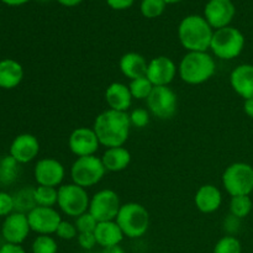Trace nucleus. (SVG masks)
Returning a JSON list of instances; mask_svg holds the SVG:
<instances>
[{"label":"nucleus","instance_id":"obj_41","mask_svg":"<svg viewBox=\"0 0 253 253\" xmlns=\"http://www.w3.org/2000/svg\"><path fill=\"white\" fill-rule=\"evenodd\" d=\"M244 111L249 118L253 119V98L246 99V100H245Z\"/></svg>","mask_w":253,"mask_h":253},{"label":"nucleus","instance_id":"obj_10","mask_svg":"<svg viewBox=\"0 0 253 253\" xmlns=\"http://www.w3.org/2000/svg\"><path fill=\"white\" fill-rule=\"evenodd\" d=\"M120 197L113 189H101L90 197L88 211L96 221H113L116 219L121 209Z\"/></svg>","mask_w":253,"mask_h":253},{"label":"nucleus","instance_id":"obj_29","mask_svg":"<svg viewBox=\"0 0 253 253\" xmlns=\"http://www.w3.org/2000/svg\"><path fill=\"white\" fill-rule=\"evenodd\" d=\"M32 253H57L58 244L52 235H39L31 246Z\"/></svg>","mask_w":253,"mask_h":253},{"label":"nucleus","instance_id":"obj_27","mask_svg":"<svg viewBox=\"0 0 253 253\" xmlns=\"http://www.w3.org/2000/svg\"><path fill=\"white\" fill-rule=\"evenodd\" d=\"M15 211L29 214L34 208H36V202L34 198V188H25L14 195Z\"/></svg>","mask_w":253,"mask_h":253},{"label":"nucleus","instance_id":"obj_22","mask_svg":"<svg viewBox=\"0 0 253 253\" xmlns=\"http://www.w3.org/2000/svg\"><path fill=\"white\" fill-rule=\"evenodd\" d=\"M147 59L137 52H127V53L123 54L119 61V68H120L121 73L130 81L145 77L146 72H147Z\"/></svg>","mask_w":253,"mask_h":253},{"label":"nucleus","instance_id":"obj_15","mask_svg":"<svg viewBox=\"0 0 253 253\" xmlns=\"http://www.w3.org/2000/svg\"><path fill=\"white\" fill-rule=\"evenodd\" d=\"M236 14V7L231 0H209L205 5L204 17L214 30L230 26Z\"/></svg>","mask_w":253,"mask_h":253},{"label":"nucleus","instance_id":"obj_23","mask_svg":"<svg viewBox=\"0 0 253 253\" xmlns=\"http://www.w3.org/2000/svg\"><path fill=\"white\" fill-rule=\"evenodd\" d=\"M100 158L106 172L111 173L123 172L131 163V153L125 146L106 148Z\"/></svg>","mask_w":253,"mask_h":253},{"label":"nucleus","instance_id":"obj_46","mask_svg":"<svg viewBox=\"0 0 253 253\" xmlns=\"http://www.w3.org/2000/svg\"><path fill=\"white\" fill-rule=\"evenodd\" d=\"M40 1H43L44 2V1H48V0H40Z\"/></svg>","mask_w":253,"mask_h":253},{"label":"nucleus","instance_id":"obj_36","mask_svg":"<svg viewBox=\"0 0 253 253\" xmlns=\"http://www.w3.org/2000/svg\"><path fill=\"white\" fill-rule=\"evenodd\" d=\"M15 211L14 197L9 193L0 192V216H9Z\"/></svg>","mask_w":253,"mask_h":253},{"label":"nucleus","instance_id":"obj_33","mask_svg":"<svg viewBox=\"0 0 253 253\" xmlns=\"http://www.w3.org/2000/svg\"><path fill=\"white\" fill-rule=\"evenodd\" d=\"M128 118H130L131 126L137 128H143L150 124L151 114L147 109L136 108L128 114Z\"/></svg>","mask_w":253,"mask_h":253},{"label":"nucleus","instance_id":"obj_38","mask_svg":"<svg viewBox=\"0 0 253 253\" xmlns=\"http://www.w3.org/2000/svg\"><path fill=\"white\" fill-rule=\"evenodd\" d=\"M222 227H224L226 235H231V236H235V234H237L241 227V219L234 216V215L229 214L224 219V222H222Z\"/></svg>","mask_w":253,"mask_h":253},{"label":"nucleus","instance_id":"obj_17","mask_svg":"<svg viewBox=\"0 0 253 253\" xmlns=\"http://www.w3.org/2000/svg\"><path fill=\"white\" fill-rule=\"evenodd\" d=\"M10 156L17 163H29L34 161L40 153V142L31 133H21L16 136L10 145Z\"/></svg>","mask_w":253,"mask_h":253},{"label":"nucleus","instance_id":"obj_28","mask_svg":"<svg viewBox=\"0 0 253 253\" xmlns=\"http://www.w3.org/2000/svg\"><path fill=\"white\" fill-rule=\"evenodd\" d=\"M128 88H130L131 95L133 99H137V100H146V99L150 96V94L153 90V84L148 81L147 77H141V78H136L130 81L128 84Z\"/></svg>","mask_w":253,"mask_h":253},{"label":"nucleus","instance_id":"obj_25","mask_svg":"<svg viewBox=\"0 0 253 253\" xmlns=\"http://www.w3.org/2000/svg\"><path fill=\"white\" fill-rule=\"evenodd\" d=\"M34 198L37 207L54 208L58 202V188L37 185L34 188Z\"/></svg>","mask_w":253,"mask_h":253},{"label":"nucleus","instance_id":"obj_19","mask_svg":"<svg viewBox=\"0 0 253 253\" xmlns=\"http://www.w3.org/2000/svg\"><path fill=\"white\" fill-rule=\"evenodd\" d=\"M104 98L109 106L108 109L121 111V113H127L133 100L128 85L121 83V82H114V83L109 84L108 88L105 89Z\"/></svg>","mask_w":253,"mask_h":253},{"label":"nucleus","instance_id":"obj_34","mask_svg":"<svg viewBox=\"0 0 253 253\" xmlns=\"http://www.w3.org/2000/svg\"><path fill=\"white\" fill-rule=\"evenodd\" d=\"M74 225H76L79 234L81 232H94L96 229V225H98V221L90 212L86 211L82 214L81 216L76 217Z\"/></svg>","mask_w":253,"mask_h":253},{"label":"nucleus","instance_id":"obj_14","mask_svg":"<svg viewBox=\"0 0 253 253\" xmlns=\"http://www.w3.org/2000/svg\"><path fill=\"white\" fill-rule=\"evenodd\" d=\"M178 74V66L170 57L157 56L148 61L146 77L153 86H169Z\"/></svg>","mask_w":253,"mask_h":253},{"label":"nucleus","instance_id":"obj_20","mask_svg":"<svg viewBox=\"0 0 253 253\" xmlns=\"http://www.w3.org/2000/svg\"><path fill=\"white\" fill-rule=\"evenodd\" d=\"M195 208L203 214H212L221 208L222 193L216 185L204 184L194 195Z\"/></svg>","mask_w":253,"mask_h":253},{"label":"nucleus","instance_id":"obj_35","mask_svg":"<svg viewBox=\"0 0 253 253\" xmlns=\"http://www.w3.org/2000/svg\"><path fill=\"white\" fill-rule=\"evenodd\" d=\"M78 230H77L74 222L67 221V220H62V222L59 224L58 229L56 231V236L58 239L64 240V241H71V240L77 239L78 236Z\"/></svg>","mask_w":253,"mask_h":253},{"label":"nucleus","instance_id":"obj_8","mask_svg":"<svg viewBox=\"0 0 253 253\" xmlns=\"http://www.w3.org/2000/svg\"><path fill=\"white\" fill-rule=\"evenodd\" d=\"M90 204V197L88 190L83 187L74 184V183H67L58 187V202L57 207L69 217H78L82 214L89 210Z\"/></svg>","mask_w":253,"mask_h":253},{"label":"nucleus","instance_id":"obj_45","mask_svg":"<svg viewBox=\"0 0 253 253\" xmlns=\"http://www.w3.org/2000/svg\"><path fill=\"white\" fill-rule=\"evenodd\" d=\"M182 0H165L166 4H174V2H179Z\"/></svg>","mask_w":253,"mask_h":253},{"label":"nucleus","instance_id":"obj_1","mask_svg":"<svg viewBox=\"0 0 253 253\" xmlns=\"http://www.w3.org/2000/svg\"><path fill=\"white\" fill-rule=\"evenodd\" d=\"M131 123L127 113L106 109L99 114L93 124L98 140L105 148L121 147L127 142L131 131Z\"/></svg>","mask_w":253,"mask_h":253},{"label":"nucleus","instance_id":"obj_40","mask_svg":"<svg viewBox=\"0 0 253 253\" xmlns=\"http://www.w3.org/2000/svg\"><path fill=\"white\" fill-rule=\"evenodd\" d=\"M0 253H26L21 245L5 244L0 247Z\"/></svg>","mask_w":253,"mask_h":253},{"label":"nucleus","instance_id":"obj_6","mask_svg":"<svg viewBox=\"0 0 253 253\" xmlns=\"http://www.w3.org/2000/svg\"><path fill=\"white\" fill-rule=\"evenodd\" d=\"M221 182L230 197L250 195L253 192V167L246 162L231 163L222 173Z\"/></svg>","mask_w":253,"mask_h":253},{"label":"nucleus","instance_id":"obj_39","mask_svg":"<svg viewBox=\"0 0 253 253\" xmlns=\"http://www.w3.org/2000/svg\"><path fill=\"white\" fill-rule=\"evenodd\" d=\"M135 0H106L109 6L114 10H126L132 6Z\"/></svg>","mask_w":253,"mask_h":253},{"label":"nucleus","instance_id":"obj_18","mask_svg":"<svg viewBox=\"0 0 253 253\" xmlns=\"http://www.w3.org/2000/svg\"><path fill=\"white\" fill-rule=\"evenodd\" d=\"M230 85L245 100L253 98V64L244 63L234 68L230 74Z\"/></svg>","mask_w":253,"mask_h":253},{"label":"nucleus","instance_id":"obj_26","mask_svg":"<svg viewBox=\"0 0 253 253\" xmlns=\"http://www.w3.org/2000/svg\"><path fill=\"white\" fill-rule=\"evenodd\" d=\"M230 214L239 219H245L253 211V202L250 195H239L231 197L229 204Z\"/></svg>","mask_w":253,"mask_h":253},{"label":"nucleus","instance_id":"obj_7","mask_svg":"<svg viewBox=\"0 0 253 253\" xmlns=\"http://www.w3.org/2000/svg\"><path fill=\"white\" fill-rule=\"evenodd\" d=\"M72 183L85 189L99 184L105 175L106 169L103 161L96 155L78 157L71 166Z\"/></svg>","mask_w":253,"mask_h":253},{"label":"nucleus","instance_id":"obj_21","mask_svg":"<svg viewBox=\"0 0 253 253\" xmlns=\"http://www.w3.org/2000/svg\"><path fill=\"white\" fill-rule=\"evenodd\" d=\"M94 235H95L96 244L101 249L118 246L125 239L123 230L120 229V226H119L115 220H113V221L98 222Z\"/></svg>","mask_w":253,"mask_h":253},{"label":"nucleus","instance_id":"obj_5","mask_svg":"<svg viewBox=\"0 0 253 253\" xmlns=\"http://www.w3.org/2000/svg\"><path fill=\"white\" fill-rule=\"evenodd\" d=\"M245 43L246 40L239 29L226 26L214 31L210 51L216 58L222 61H232L242 53Z\"/></svg>","mask_w":253,"mask_h":253},{"label":"nucleus","instance_id":"obj_4","mask_svg":"<svg viewBox=\"0 0 253 253\" xmlns=\"http://www.w3.org/2000/svg\"><path fill=\"white\" fill-rule=\"evenodd\" d=\"M150 212L140 203L130 202L121 205L115 221L127 239H140L145 236L150 227Z\"/></svg>","mask_w":253,"mask_h":253},{"label":"nucleus","instance_id":"obj_12","mask_svg":"<svg viewBox=\"0 0 253 253\" xmlns=\"http://www.w3.org/2000/svg\"><path fill=\"white\" fill-rule=\"evenodd\" d=\"M31 231L37 235H54L59 224L62 222V216L54 208L36 207L27 214Z\"/></svg>","mask_w":253,"mask_h":253},{"label":"nucleus","instance_id":"obj_9","mask_svg":"<svg viewBox=\"0 0 253 253\" xmlns=\"http://www.w3.org/2000/svg\"><path fill=\"white\" fill-rule=\"evenodd\" d=\"M146 104L151 115L160 120H169L177 114L178 96L169 86H155Z\"/></svg>","mask_w":253,"mask_h":253},{"label":"nucleus","instance_id":"obj_30","mask_svg":"<svg viewBox=\"0 0 253 253\" xmlns=\"http://www.w3.org/2000/svg\"><path fill=\"white\" fill-rule=\"evenodd\" d=\"M212 253H242V245L236 236L225 235L215 244Z\"/></svg>","mask_w":253,"mask_h":253},{"label":"nucleus","instance_id":"obj_37","mask_svg":"<svg viewBox=\"0 0 253 253\" xmlns=\"http://www.w3.org/2000/svg\"><path fill=\"white\" fill-rule=\"evenodd\" d=\"M77 241H78L81 249H83L84 251H91V250L95 249V246H98L94 232H81L77 236Z\"/></svg>","mask_w":253,"mask_h":253},{"label":"nucleus","instance_id":"obj_16","mask_svg":"<svg viewBox=\"0 0 253 253\" xmlns=\"http://www.w3.org/2000/svg\"><path fill=\"white\" fill-rule=\"evenodd\" d=\"M30 227L27 215L24 212L14 211L5 217L1 225V235L6 244L21 245L30 235Z\"/></svg>","mask_w":253,"mask_h":253},{"label":"nucleus","instance_id":"obj_43","mask_svg":"<svg viewBox=\"0 0 253 253\" xmlns=\"http://www.w3.org/2000/svg\"><path fill=\"white\" fill-rule=\"evenodd\" d=\"M59 4H62L63 6H68V7H73L77 6L82 2V0H57Z\"/></svg>","mask_w":253,"mask_h":253},{"label":"nucleus","instance_id":"obj_13","mask_svg":"<svg viewBox=\"0 0 253 253\" xmlns=\"http://www.w3.org/2000/svg\"><path fill=\"white\" fill-rule=\"evenodd\" d=\"M100 146L93 127H77L72 131L68 137V148L74 156H77V158L94 156Z\"/></svg>","mask_w":253,"mask_h":253},{"label":"nucleus","instance_id":"obj_42","mask_svg":"<svg viewBox=\"0 0 253 253\" xmlns=\"http://www.w3.org/2000/svg\"><path fill=\"white\" fill-rule=\"evenodd\" d=\"M100 253H125V250L118 245V246H111V247H105V249H101Z\"/></svg>","mask_w":253,"mask_h":253},{"label":"nucleus","instance_id":"obj_3","mask_svg":"<svg viewBox=\"0 0 253 253\" xmlns=\"http://www.w3.org/2000/svg\"><path fill=\"white\" fill-rule=\"evenodd\" d=\"M216 72L215 57L208 51L187 52L178 64V76L189 85H200L212 78Z\"/></svg>","mask_w":253,"mask_h":253},{"label":"nucleus","instance_id":"obj_11","mask_svg":"<svg viewBox=\"0 0 253 253\" xmlns=\"http://www.w3.org/2000/svg\"><path fill=\"white\" fill-rule=\"evenodd\" d=\"M34 177L37 185L58 188L63 184L66 168L56 158H41L35 165Z\"/></svg>","mask_w":253,"mask_h":253},{"label":"nucleus","instance_id":"obj_2","mask_svg":"<svg viewBox=\"0 0 253 253\" xmlns=\"http://www.w3.org/2000/svg\"><path fill=\"white\" fill-rule=\"evenodd\" d=\"M214 29L200 15H188L178 26V39L187 52H205L210 49Z\"/></svg>","mask_w":253,"mask_h":253},{"label":"nucleus","instance_id":"obj_24","mask_svg":"<svg viewBox=\"0 0 253 253\" xmlns=\"http://www.w3.org/2000/svg\"><path fill=\"white\" fill-rule=\"evenodd\" d=\"M24 79V68L17 61L5 58L0 61V88L14 89Z\"/></svg>","mask_w":253,"mask_h":253},{"label":"nucleus","instance_id":"obj_31","mask_svg":"<svg viewBox=\"0 0 253 253\" xmlns=\"http://www.w3.org/2000/svg\"><path fill=\"white\" fill-rule=\"evenodd\" d=\"M166 5L165 0H142L141 12L147 19H156L165 12Z\"/></svg>","mask_w":253,"mask_h":253},{"label":"nucleus","instance_id":"obj_44","mask_svg":"<svg viewBox=\"0 0 253 253\" xmlns=\"http://www.w3.org/2000/svg\"><path fill=\"white\" fill-rule=\"evenodd\" d=\"M1 1L4 2V4L9 5V6H19V5L26 4L30 0H1Z\"/></svg>","mask_w":253,"mask_h":253},{"label":"nucleus","instance_id":"obj_32","mask_svg":"<svg viewBox=\"0 0 253 253\" xmlns=\"http://www.w3.org/2000/svg\"><path fill=\"white\" fill-rule=\"evenodd\" d=\"M17 165L19 163L11 157V156H7L4 160L1 161V165H0V177L2 178V180L6 183L12 182V180L16 178L17 174Z\"/></svg>","mask_w":253,"mask_h":253}]
</instances>
